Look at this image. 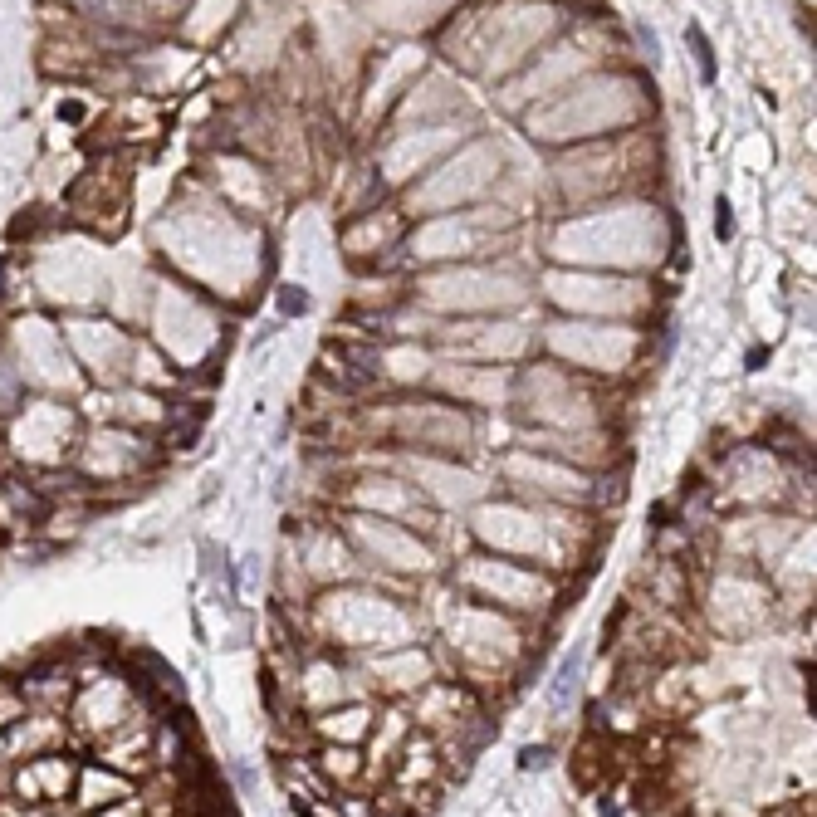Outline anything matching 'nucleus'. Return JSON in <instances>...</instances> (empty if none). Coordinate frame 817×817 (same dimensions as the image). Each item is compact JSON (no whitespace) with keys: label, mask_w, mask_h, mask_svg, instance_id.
<instances>
[{"label":"nucleus","mask_w":817,"mask_h":817,"mask_svg":"<svg viewBox=\"0 0 817 817\" xmlns=\"http://www.w3.org/2000/svg\"><path fill=\"white\" fill-rule=\"evenodd\" d=\"M74 778H79V764L49 749V754H35L25 769L15 773V778H10V788H15L25 803L45 808V803H64V798L74 793Z\"/></svg>","instance_id":"nucleus-1"},{"label":"nucleus","mask_w":817,"mask_h":817,"mask_svg":"<svg viewBox=\"0 0 817 817\" xmlns=\"http://www.w3.org/2000/svg\"><path fill=\"white\" fill-rule=\"evenodd\" d=\"M133 798V778L108 764H84L79 778H74V803L79 813H103V808H118Z\"/></svg>","instance_id":"nucleus-2"},{"label":"nucleus","mask_w":817,"mask_h":817,"mask_svg":"<svg viewBox=\"0 0 817 817\" xmlns=\"http://www.w3.org/2000/svg\"><path fill=\"white\" fill-rule=\"evenodd\" d=\"M64 739V725H54V715H20L10 729H0V759H15V754H49L54 744Z\"/></svg>","instance_id":"nucleus-3"},{"label":"nucleus","mask_w":817,"mask_h":817,"mask_svg":"<svg viewBox=\"0 0 817 817\" xmlns=\"http://www.w3.org/2000/svg\"><path fill=\"white\" fill-rule=\"evenodd\" d=\"M318 773L328 778V783H358L363 778V764H358V749L353 744H323L318 749Z\"/></svg>","instance_id":"nucleus-4"},{"label":"nucleus","mask_w":817,"mask_h":817,"mask_svg":"<svg viewBox=\"0 0 817 817\" xmlns=\"http://www.w3.org/2000/svg\"><path fill=\"white\" fill-rule=\"evenodd\" d=\"M367 710H343V715H328V720H318V729L328 734V739H343V744H358L367 729Z\"/></svg>","instance_id":"nucleus-5"},{"label":"nucleus","mask_w":817,"mask_h":817,"mask_svg":"<svg viewBox=\"0 0 817 817\" xmlns=\"http://www.w3.org/2000/svg\"><path fill=\"white\" fill-rule=\"evenodd\" d=\"M578 671H583V656L573 651V656L558 666V676H553V690H548V705H553V715H563V710H568V695L578 690Z\"/></svg>","instance_id":"nucleus-6"},{"label":"nucleus","mask_w":817,"mask_h":817,"mask_svg":"<svg viewBox=\"0 0 817 817\" xmlns=\"http://www.w3.org/2000/svg\"><path fill=\"white\" fill-rule=\"evenodd\" d=\"M685 45L695 49V69H700V79H705V84H715L720 64H715V45L705 40V30H700V25H685Z\"/></svg>","instance_id":"nucleus-7"},{"label":"nucleus","mask_w":817,"mask_h":817,"mask_svg":"<svg viewBox=\"0 0 817 817\" xmlns=\"http://www.w3.org/2000/svg\"><path fill=\"white\" fill-rule=\"evenodd\" d=\"M30 705H25V695H20V685H5L0 681V729H10L20 715H25Z\"/></svg>","instance_id":"nucleus-8"},{"label":"nucleus","mask_w":817,"mask_h":817,"mask_svg":"<svg viewBox=\"0 0 817 817\" xmlns=\"http://www.w3.org/2000/svg\"><path fill=\"white\" fill-rule=\"evenodd\" d=\"M304 309H309V294H304L299 284H284V289H279V314L294 318V314H304Z\"/></svg>","instance_id":"nucleus-9"},{"label":"nucleus","mask_w":817,"mask_h":817,"mask_svg":"<svg viewBox=\"0 0 817 817\" xmlns=\"http://www.w3.org/2000/svg\"><path fill=\"white\" fill-rule=\"evenodd\" d=\"M734 230H739V226H734V206H729V196H720V201H715V235L729 245V240H734Z\"/></svg>","instance_id":"nucleus-10"},{"label":"nucleus","mask_w":817,"mask_h":817,"mask_svg":"<svg viewBox=\"0 0 817 817\" xmlns=\"http://www.w3.org/2000/svg\"><path fill=\"white\" fill-rule=\"evenodd\" d=\"M548 759H553V749H548V744H529V749L519 754V769H524V773H529V769H544Z\"/></svg>","instance_id":"nucleus-11"},{"label":"nucleus","mask_w":817,"mask_h":817,"mask_svg":"<svg viewBox=\"0 0 817 817\" xmlns=\"http://www.w3.org/2000/svg\"><path fill=\"white\" fill-rule=\"evenodd\" d=\"M59 118H64V123H79L84 108H79V103H59Z\"/></svg>","instance_id":"nucleus-12"},{"label":"nucleus","mask_w":817,"mask_h":817,"mask_svg":"<svg viewBox=\"0 0 817 817\" xmlns=\"http://www.w3.org/2000/svg\"><path fill=\"white\" fill-rule=\"evenodd\" d=\"M773 817H813V808H803V803H793V808H783V813H773Z\"/></svg>","instance_id":"nucleus-13"},{"label":"nucleus","mask_w":817,"mask_h":817,"mask_svg":"<svg viewBox=\"0 0 817 817\" xmlns=\"http://www.w3.org/2000/svg\"><path fill=\"white\" fill-rule=\"evenodd\" d=\"M377 817H411V813H377Z\"/></svg>","instance_id":"nucleus-14"},{"label":"nucleus","mask_w":817,"mask_h":817,"mask_svg":"<svg viewBox=\"0 0 817 817\" xmlns=\"http://www.w3.org/2000/svg\"><path fill=\"white\" fill-rule=\"evenodd\" d=\"M0 544H5V529H0Z\"/></svg>","instance_id":"nucleus-15"},{"label":"nucleus","mask_w":817,"mask_h":817,"mask_svg":"<svg viewBox=\"0 0 817 817\" xmlns=\"http://www.w3.org/2000/svg\"><path fill=\"white\" fill-rule=\"evenodd\" d=\"M0 788H5V773H0Z\"/></svg>","instance_id":"nucleus-16"}]
</instances>
